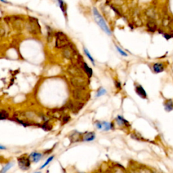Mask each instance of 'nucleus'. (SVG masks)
Wrapping results in <instances>:
<instances>
[{
  "label": "nucleus",
  "instance_id": "f3484780",
  "mask_svg": "<svg viewBox=\"0 0 173 173\" xmlns=\"http://www.w3.org/2000/svg\"><path fill=\"white\" fill-rule=\"evenodd\" d=\"M116 49H117V51H118V52H119L120 54H121L122 56H128V55H127V54H126L125 51H124L123 50H122L121 48L118 47V46L116 45Z\"/></svg>",
  "mask_w": 173,
  "mask_h": 173
},
{
  "label": "nucleus",
  "instance_id": "412c9836",
  "mask_svg": "<svg viewBox=\"0 0 173 173\" xmlns=\"http://www.w3.org/2000/svg\"><path fill=\"white\" fill-rule=\"evenodd\" d=\"M34 173H41V171H38V172H35Z\"/></svg>",
  "mask_w": 173,
  "mask_h": 173
},
{
  "label": "nucleus",
  "instance_id": "4be33fe9",
  "mask_svg": "<svg viewBox=\"0 0 173 173\" xmlns=\"http://www.w3.org/2000/svg\"><path fill=\"white\" fill-rule=\"evenodd\" d=\"M172 72H173V64H172Z\"/></svg>",
  "mask_w": 173,
  "mask_h": 173
},
{
  "label": "nucleus",
  "instance_id": "9b49d317",
  "mask_svg": "<svg viewBox=\"0 0 173 173\" xmlns=\"http://www.w3.org/2000/svg\"><path fill=\"white\" fill-rule=\"evenodd\" d=\"M106 93H107V91H106V89H105L103 87H100L97 89V93H96V95H95V97H100L102 95H105Z\"/></svg>",
  "mask_w": 173,
  "mask_h": 173
},
{
  "label": "nucleus",
  "instance_id": "aec40b11",
  "mask_svg": "<svg viewBox=\"0 0 173 173\" xmlns=\"http://www.w3.org/2000/svg\"><path fill=\"white\" fill-rule=\"evenodd\" d=\"M0 149H1V150H5L6 148H5V147H3L2 145H1V146H0Z\"/></svg>",
  "mask_w": 173,
  "mask_h": 173
},
{
  "label": "nucleus",
  "instance_id": "1a4fd4ad",
  "mask_svg": "<svg viewBox=\"0 0 173 173\" xmlns=\"http://www.w3.org/2000/svg\"><path fill=\"white\" fill-rule=\"evenodd\" d=\"M103 123V130L104 131H108L114 128V122H108L106 121H102Z\"/></svg>",
  "mask_w": 173,
  "mask_h": 173
},
{
  "label": "nucleus",
  "instance_id": "4468645a",
  "mask_svg": "<svg viewBox=\"0 0 173 173\" xmlns=\"http://www.w3.org/2000/svg\"><path fill=\"white\" fill-rule=\"evenodd\" d=\"M54 157H55L54 156H51L49 157V158H48L47 159V160H46V162H45V164H44L43 165H42V166H41V167H40V169H41H41H43V168H45V167L47 166V165L49 164V163L51 162V161L54 160Z\"/></svg>",
  "mask_w": 173,
  "mask_h": 173
},
{
  "label": "nucleus",
  "instance_id": "0eeeda50",
  "mask_svg": "<svg viewBox=\"0 0 173 173\" xmlns=\"http://www.w3.org/2000/svg\"><path fill=\"white\" fill-rule=\"evenodd\" d=\"M116 122L117 123L118 126H126V127H129L130 126V124L125 118H124L122 116L118 115L116 118Z\"/></svg>",
  "mask_w": 173,
  "mask_h": 173
},
{
  "label": "nucleus",
  "instance_id": "2eb2a0df",
  "mask_svg": "<svg viewBox=\"0 0 173 173\" xmlns=\"http://www.w3.org/2000/svg\"><path fill=\"white\" fill-rule=\"evenodd\" d=\"M95 127L98 130H103V123L102 122L99 121V120H97L95 122Z\"/></svg>",
  "mask_w": 173,
  "mask_h": 173
},
{
  "label": "nucleus",
  "instance_id": "f03ea898",
  "mask_svg": "<svg viewBox=\"0 0 173 173\" xmlns=\"http://www.w3.org/2000/svg\"><path fill=\"white\" fill-rule=\"evenodd\" d=\"M17 161L19 168L22 170H27L31 168V160L29 156H27L26 155H23L18 158Z\"/></svg>",
  "mask_w": 173,
  "mask_h": 173
},
{
  "label": "nucleus",
  "instance_id": "f257e3e1",
  "mask_svg": "<svg viewBox=\"0 0 173 173\" xmlns=\"http://www.w3.org/2000/svg\"><path fill=\"white\" fill-rule=\"evenodd\" d=\"M93 14L95 21L97 22L98 25H99L100 27H101L102 29L108 34V35H111V31H110V29L108 28L107 24H106L105 21H104V19H103V17L102 16V15L100 14L99 12L97 10V9L96 8H93Z\"/></svg>",
  "mask_w": 173,
  "mask_h": 173
},
{
  "label": "nucleus",
  "instance_id": "dca6fc26",
  "mask_svg": "<svg viewBox=\"0 0 173 173\" xmlns=\"http://www.w3.org/2000/svg\"><path fill=\"white\" fill-rule=\"evenodd\" d=\"M1 120H4V119H7L8 118L9 116V114L8 112L5 111V110H2L1 112Z\"/></svg>",
  "mask_w": 173,
  "mask_h": 173
},
{
  "label": "nucleus",
  "instance_id": "f8f14e48",
  "mask_svg": "<svg viewBox=\"0 0 173 173\" xmlns=\"http://www.w3.org/2000/svg\"><path fill=\"white\" fill-rule=\"evenodd\" d=\"M84 54H85V55L86 56V57L89 58L90 61L92 62V64H93V65H95V60H94L93 58L91 56V54H90L89 51H88V49L85 47H84Z\"/></svg>",
  "mask_w": 173,
  "mask_h": 173
},
{
  "label": "nucleus",
  "instance_id": "9d476101",
  "mask_svg": "<svg viewBox=\"0 0 173 173\" xmlns=\"http://www.w3.org/2000/svg\"><path fill=\"white\" fill-rule=\"evenodd\" d=\"M14 163L13 162H10L8 163H7L6 164H5V166L3 167V168L1 169V173H6L8 170H10L12 167H13Z\"/></svg>",
  "mask_w": 173,
  "mask_h": 173
},
{
  "label": "nucleus",
  "instance_id": "7ed1b4c3",
  "mask_svg": "<svg viewBox=\"0 0 173 173\" xmlns=\"http://www.w3.org/2000/svg\"><path fill=\"white\" fill-rule=\"evenodd\" d=\"M135 91L139 97H140L143 100H148V93L142 85L139 83H135Z\"/></svg>",
  "mask_w": 173,
  "mask_h": 173
},
{
  "label": "nucleus",
  "instance_id": "6e6552de",
  "mask_svg": "<svg viewBox=\"0 0 173 173\" xmlns=\"http://www.w3.org/2000/svg\"><path fill=\"white\" fill-rule=\"evenodd\" d=\"M95 133L94 132H87L84 134L82 141L85 142H91L95 140Z\"/></svg>",
  "mask_w": 173,
  "mask_h": 173
},
{
  "label": "nucleus",
  "instance_id": "20e7f679",
  "mask_svg": "<svg viewBox=\"0 0 173 173\" xmlns=\"http://www.w3.org/2000/svg\"><path fill=\"white\" fill-rule=\"evenodd\" d=\"M167 65L164 62H156L152 66V71L155 74H160L164 72L166 69Z\"/></svg>",
  "mask_w": 173,
  "mask_h": 173
},
{
  "label": "nucleus",
  "instance_id": "423d86ee",
  "mask_svg": "<svg viewBox=\"0 0 173 173\" xmlns=\"http://www.w3.org/2000/svg\"><path fill=\"white\" fill-rule=\"evenodd\" d=\"M43 154L37 152H33L29 155V157L30 158H31V162L33 163L39 162V161L41 160V159L43 158Z\"/></svg>",
  "mask_w": 173,
  "mask_h": 173
},
{
  "label": "nucleus",
  "instance_id": "39448f33",
  "mask_svg": "<svg viewBox=\"0 0 173 173\" xmlns=\"http://www.w3.org/2000/svg\"><path fill=\"white\" fill-rule=\"evenodd\" d=\"M164 109L166 112L173 111V99L172 98H166L163 102Z\"/></svg>",
  "mask_w": 173,
  "mask_h": 173
},
{
  "label": "nucleus",
  "instance_id": "a211bd4d",
  "mask_svg": "<svg viewBox=\"0 0 173 173\" xmlns=\"http://www.w3.org/2000/svg\"><path fill=\"white\" fill-rule=\"evenodd\" d=\"M115 85L117 89L120 90L121 89V84H120V81H115Z\"/></svg>",
  "mask_w": 173,
  "mask_h": 173
},
{
  "label": "nucleus",
  "instance_id": "6ab92c4d",
  "mask_svg": "<svg viewBox=\"0 0 173 173\" xmlns=\"http://www.w3.org/2000/svg\"><path fill=\"white\" fill-rule=\"evenodd\" d=\"M164 37L165 39H166L168 40L171 39V38H172V35H171L170 33H164Z\"/></svg>",
  "mask_w": 173,
  "mask_h": 173
},
{
  "label": "nucleus",
  "instance_id": "ddd939ff",
  "mask_svg": "<svg viewBox=\"0 0 173 173\" xmlns=\"http://www.w3.org/2000/svg\"><path fill=\"white\" fill-rule=\"evenodd\" d=\"M84 70H85V71L86 72V74H88V76H89V77H91L92 74H93V70H92L90 67H89L87 64L85 63L84 64Z\"/></svg>",
  "mask_w": 173,
  "mask_h": 173
}]
</instances>
